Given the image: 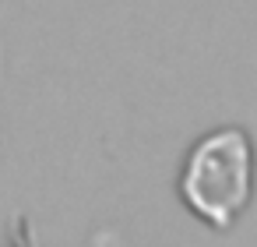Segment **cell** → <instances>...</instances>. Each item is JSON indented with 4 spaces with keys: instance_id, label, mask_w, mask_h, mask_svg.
Returning a JSON list of instances; mask_svg holds the SVG:
<instances>
[{
    "instance_id": "cell-1",
    "label": "cell",
    "mask_w": 257,
    "mask_h": 247,
    "mask_svg": "<svg viewBox=\"0 0 257 247\" xmlns=\"http://www.w3.org/2000/svg\"><path fill=\"white\" fill-rule=\"evenodd\" d=\"M253 155L239 131H218L204 138L183 173V198L215 226H229L250 198Z\"/></svg>"
}]
</instances>
